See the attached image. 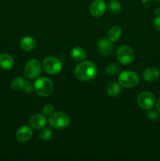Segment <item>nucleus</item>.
Instances as JSON below:
<instances>
[{
  "label": "nucleus",
  "mask_w": 160,
  "mask_h": 161,
  "mask_svg": "<svg viewBox=\"0 0 160 161\" xmlns=\"http://www.w3.org/2000/svg\"><path fill=\"white\" fill-rule=\"evenodd\" d=\"M97 50L103 56H108L113 50V42L108 39H101L97 43Z\"/></svg>",
  "instance_id": "9b49d317"
},
{
  "label": "nucleus",
  "mask_w": 160,
  "mask_h": 161,
  "mask_svg": "<svg viewBox=\"0 0 160 161\" xmlns=\"http://www.w3.org/2000/svg\"><path fill=\"white\" fill-rule=\"evenodd\" d=\"M155 107H156V110L160 113V98L158 99V101L156 102V104H155Z\"/></svg>",
  "instance_id": "cd10ccee"
},
{
  "label": "nucleus",
  "mask_w": 160,
  "mask_h": 161,
  "mask_svg": "<svg viewBox=\"0 0 160 161\" xmlns=\"http://www.w3.org/2000/svg\"><path fill=\"white\" fill-rule=\"evenodd\" d=\"M42 72L41 63L37 59H31L24 68V74L28 79L37 78Z\"/></svg>",
  "instance_id": "0eeeda50"
},
{
  "label": "nucleus",
  "mask_w": 160,
  "mask_h": 161,
  "mask_svg": "<svg viewBox=\"0 0 160 161\" xmlns=\"http://www.w3.org/2000/svg\"><path fill=\"white\" fill-rule=\"evenodd\" d=\"M25 83V80L23 77H15L13 80L11 81L10 87L14 91L20 90L23 87L24 84Z\"/></svg>",
  "instance_id": "aec40b11"
},
{
  "label": "nucleus",
  "mask_w": 160,
  "mask_h": 161,
  "mask_svg": "<svg viewBox=\"0 0 160 161\" xmlns=\"http://www.w3.org/2000/svg\"><path fill=\"white\" fill-rule=\"evenodd\" d=\"M71 57L75 61H84L86 58V53L83 48L75 47L71 50Z\"/></svg>",
  "instance_id": "2eb2a0df"
},
{
  "label": "nucleus",
  "mask_w": 160,
  "mask_h": 161,
  "mask_svg": "<svg viewBox=\"0 0 160 161\" xmlns=\"http://www.w3.org/2000/svg\"><path fill=\"white\" fill-rule=\"evenodd\" d=\"M137 103L143 109H152L155 103V95L150 91H144L138 96Z\"/></svg>",
  "instance_id": "6e6552de"
},
{
  "label": "nucleus",
  "mask_w": 160,
  "mask_h": 161,
  "mask_svg": "<svg viewBox=\"0 0 160 161\" xmlns=\"http://www.w3.org/2000/svg\"><path fill=\"white\" fill-rule=\"evenodd\" d=\"M116 57L121 64H130L134 60L135 54L131 47L126 45H122L118 49Z\"/></svg>",
  "instance_id": "39448f33"
},
{
  "label": "nucleus",
  "mask_w": 160,
  "mask_h": 161,
  "mask_svg": "<svg viewBox=\"0 0 160 161\" xmlns=\"http://www.w3.org/2000/svg\"><path fill=\"white\" fill-rule=\"evenodd\" d=\"M141 1H142L144 6H145L146 7H149L151 6V0H141Z\"/></svg>",
  "instance_id": "bb28decb"
},
{
  "label": "nucleus",
  "mask_w": 160,
  "mask_h": 161,
  "mask_svg": "<svg viewBox=\"0 0 160 161\" xmlns=\"http://www.w3.org/2000/svg\"><path fill=\"white\" fill-rule=\"evenodd\" d=\"M22 90L24 93L26 94H31V93L33 92L34 91V86H32L31 83L30 81H25L23 87H22Z\"/></svg>",
  "instance_id": "b1692460"
},
{
  "label": "nucleus",
  "mask_w": 160,
  "mask_h": 161,
  "mask_svg": "<svg viewBox=\"0 0 160 161\" xmlns=\"http://www.w3.org/2000/svg\"><path fill=\"white\" fill-rule=\"evenodd\" d=\"M122 29L119 26H114L110 28L108 31V39L111 40L112 42H116L119 40L122 36Z\"/></svg>",
  "instance_id": "f3484780"
},
{
  "label": "nucleus",
  "mask_w": 160,
  "mask_h": 161,
  "mask_svg": "<svg viewBox=\"0 0 160 161\" xmlns=\"http://www.w3.org/2000/svg\"><path fill=\"white\" fill-rule=\"evenodd\" d=\"M108 9L113 14H118L122 10V6H121V3L117 0H111L108 3Z\"/></svg>",
  "instance_id": "6ab92c4d"
},
{
  "label": "nucleus",
  "mask_w": 160,
  "mask_h": 161,
  "mask_svg": "<svg viewBox=\"0 0 160 161\" xmlns=\"http://www.w3.org/2000/svg\"><path fill=\"white\" fill-rule=\"evenodd\" d=\"M155 1H160V0H155Z\"/></svg>",
  "instance_id": "c756f323"
},
{
  "label": "nucleus",
  "mask_w": 160,
  "mask_h": 161,
  "mask_svg": "<svg viewBox=\"0 0 160 161\" xmlns=\"http://www.w3.org/2000/svg\"><path fill=\"white\" fill-rule=\"evenodd\" d=\"M154 26L157 31H160V15H158L154 20Z\"/></svg>",
  "instance_id": "a878e982"
},
{
  "label": "nucleus",
  "mask_w": 160,
  "mask_h": 161,
  "mask_svg": "<svg viewBox=\"0 0 160 161\" xmlns=\"http://www.w3.org/2000/svg\"><path fill=\"white\" fill-rule=\"evenodd\" d=\"M54 107L52 104H46L45 106L42 108V114L45 116H50L52 113H54Z\"/></svg>",
  "instance_id": "5701e85b"
},
{
  "label": "nucleus",
  "mask_w": 160,
  "mask_h": 161,
  "mask_svg": "<svg viewBox=\"0 0 160 161\" xmlns=\"http://www.w3.org/2000/svg\"><path fill=\"white\" fill-rule=\"evenodd\" d=\"M106 10V3L104 0H94L89 6V12L93 17H98L103 15Z\"/></svg>",
  "instance_id": "1a4fd4ad"
},
{
  "label": "nucleus",
  "mask_w": 160,
  "mask_h": 161,
  "mask_svg": "<svg viewBox=\"0 0 160 161\" xmlns=\"http://www.w3.org/2000/svg\"><path fill=\"white\" fill-rule=\"evenodd\" d=\"M29 124L32 128L39 130L46 124V118L43 114L33 115L29 119Z\"/></svg>",
  "instance_id": "f8f14e48"
},
{
  "label": "nucleus",
  "mask_w": 160,
  "mask_h": 161,
  "mask_svg": "<svg viewBox=\"0 0 160 161\" xmlns=\"http://www.w3.org/2000/svg\"><path fill=\"white\" fill-rule=\"evenodd\" d=\"M34 89L41 97H48L53 92V83L50 79L41 77L35 82Z\"/></svg>",
  "instance_id": "f03ea898"
},
{
  "label": "nucleus",
  "mask_w": 160,
  "mask_h": 161,
  "mask_svg": "<svg viewBox=\"0 0 160 161\" xmlns=\"http://www.w3.org/2000/svg\"><path fill=\"white\" fill-rule=\"evenodd\" d=\"M160 75V72L157 68L149 67L146 69L143 72V77L144 80L149 83L155 81L158 79Z\"/></svg>",
  "instance_id": "ddd939ff"
},
{
  "label": "nucleus",
  "mask_w": 160,
  "mask_h": 161,
  "mask_svg": "<svg viewBox=\"0 0 160 161\" xmlns=\"http://www.w3.org/2000/svg\"><path fill=\"white\" fill-rule=\"evenodd\" d=\"M121 91V86L119 83H115V82H112L108 84V88H107V92H108V95L111 97H115L118 94L120 93Z\"/></svg>",
  "instance_id": "a211bd4d"
},
{
  "label": "nucleus",
  "mask_w": 160,
  "mask_h": 161,
  "mask_svg": "<svg viewBox=\"0 0 160 161\" xmlns=\"http://www.w3.org/2000/svg\"><path fill=\"white\" fill-rule=\"evenodd\" d=\"M52 130L50 127H45L42 129L39 134V137L42 141H48L52 137Z\"/></svg>",
  "instance_id": "412c9836"
},
{
  "label": "nucleus",
  "mask_w": 160,
  "mask_h": 161,
  "mask_svg": "<svg viewBox=\"0 0 160 161\" xmlns=\"http://www.w3.org/2000/svg\"><path fill=\"white\" fill-rule=\"evenodd\" d=\"M97 73L95 64L89 61H82L75 67V75L81 81H89L93 80Z\"/></svg>",
  "instance_id": "f257e3e1"
},
{
  "label": "nucleus",
  "mask_w": 160,
  "mask_h": 161,
  "mask_svg": "<svg viewBox=\"0 0 160 161\" xmlns=\"http://www.w3.org/2000/svg\"><path fill=\"white\" fill-rule=\"evenodd\" d=\"M20 47L25 51H31L35 47V40L31 36H25L20 41Z\"/></svg>",
  "instance_id": "dca6fc26"
},
{
  "label": "nucleus",
  "mask_w": 160,
  "mask_h": 161,
  "mask_svg": "<svg viewBox=\"0 0 160 161\" xmlns=\"http://www.w3.org/2000/svg\"><path fill=\"white\" fill-rule=\"evenodd\" d=\"M49 124L53 128L64 129L70 124V118L63 112H54L49 117Z\"/></svg>",
  "instance_id": "7ed1b4c3"
},
{
  "label": "nucleus",
  "mask_w": 160,
  "mask_h": 161,
  "mask_svg": "<svg viewBox=\"0 0 160 161\" xmlns=\"http://www.w3.org/2000/svg\"><path fill=\"white\" fill-rule=\"evenodd\" d=\"M119 66L115 63H111L108 64L106 69V72L108 75H115L116 74L119 72Z\"/></svg>",
  "instance_id": "4be33fe9"
},
{
  "label": "nucleus",
  "mask_w": 160,
  "mask_h": 161,
  "mask_svg": "<svg viewBox=\"0 0 160 161\" xmlns=\"http://www.w3.org/2000/svg\"><path fill=\"white\" fill-rule=\"evenodd\" d=\"M33 135V130L28 126H23L20 127L16 132V138L20 142H25L31 138Z\"/></svg>",
  "instance_id": "9d476101"
},
{
  "label": "nucleus",
  "mask_w": 160,
  "mask_h": 161,
  "mask_svg": "<svg viewBox=\"0 0 160 161\" xmlns=\"http://www.w3.org/2000/svg\"><path fill=\"white\" fill-rule=\"evenodd\" d=\"M42 68L47 74L56 75L62 69V64L61 61L55 57H49L42 62Z\"/></svg>",
  "instance_id": "423d86ee"
},
{
  "label": "nucleus",
  "mask_w": 160,
  "mask_h": 161,
  "mask_svg": "<svg viewBox=\"0 0 160 161\" xmlns=\"http://www.w3.org/2000/svg\"><path fill=\"white\" fill-rule=\"evenodd\" d=\"M155 14H157V15H158V14H160V8H156V9H155Z\"/></svg>",
  "instance_id": "c85d7f7f"
},
{
  "label": "nucleus",
  "mask_w": 160,
  "mask_h": 161,
  "mask_svg": "<svg viewBox=\"0 0 160 161\" xmlns=\"http://www.w3.org/2000/svg\"><path fill=\"white\" fill-rule=\"evenodd\" d=\"M147 117H148V119H151V120H152V121L157 120V119H158V117H159V115H158L157 110L155 111V110L149 109V111L147 113Z\"/></svg>",
  "instance_id": "393cba45"
},
{
  "label": "nucleus",
  "mask_w": 160,
  "mask_h": 161,
  "mask_svg": "<svg viewBox=\"0 0 160 161\" xmlns=\"http://www.w3.org/2000/svg\"><path fill=\"white\" fill-rule=\"evenodd\" d=\"M139 76L133 71L126 70L119 75V83L125 88H133L139 83Z\"/></svg>",
  "instance_id": "20e7f679"
},
{
  "label": "nucleus",
  "mask_w": 160,
  "mask_h": 161,
  "mask_svg": "<svg viewBox=\"0 0 160 161\" xmlns=\"http://www.w3.org/2000/svg\"><path fill=\"white\" fill-rule=\"evenodd\" d=\"M14 61L13 57L7 53L0 54V67L4 70H9L13 68Z\"/></svg>",
  "instance_id": "4468645a"
}]
</instances>
